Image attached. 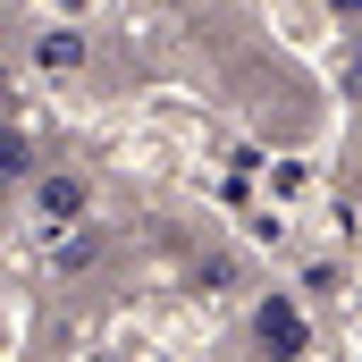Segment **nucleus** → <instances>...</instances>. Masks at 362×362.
Instances as JSON below:
<instances>
[{"label":"nucleus","instance_id":"1","mask_svg":"<svg viewBox=\"0 0 362 362\" xmlns=\"http://www.w3.org/2000/svg\"><path fill=\"white\" fill-rule=\"evenodd\" d=\"M346 8H362V0H346Z\"/></svg>","mask_w":362,"mask_h":362}]
</instances>
